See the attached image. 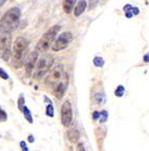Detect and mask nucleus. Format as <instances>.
Returning a JSON list of instances; mask_svg holds the SVG:
<instances>
[{"label":"nucleus","instance_id":"obj_1","mask_svg":"<svg viewBox=\"0 0 149 151\" xmlns=\"http://www.w3.org/2000/svg\"><path fill=\"white\" fill-rule=\"evenodd\" d=\"M20 10L18 8H13L4 13L0 20V32L1 33H12L18 28L20 20Z\"/></svg>","mask_w":149,"mask_h":151},{"label":"nucleus","instance_id":"obj_2","mask_svg":"<svg viewBox=\"0 0 149 151\" xmlns=\"http://www.w3.org/2000/svg\"><path fill=\"white\" fill-rule=\"evenodd\" d=\"M60 25H54L52 28H50V30H47L44 33V35L41 37V39L39 40V42L37 43V51L44 53L46 52L50 47L52 45L53 41L55 39V37L57 36L58 32L60 31Z\"/></svg>","mask_w":149,"mask_h":151},{"label":"nucleus","instance_id":"obj_3","mask_svg":"<svg viewBox=\"0 0 149 151\" xmlns=\"http://www.w3.org/2000/svg\"><path fill=\"white\" fill-rule=\"evenodd\" d=\"M52 65H53L52 56L44 55L41 58H39V60H37V63H36V69H35V73H34V77H35L36 79L42 78L43 76L50 71Z\"/></svg>","mask_w":149,"mask_h":151},{"label":"nucleus","instance_id":"obj_4","mask_svg":"<svg viewBox=\"0 0 149 151\" xmlns=\"http://www.w3.org/2000/svg\"><path fill=\"white\" fill-rule=\"evenodd\" d=\"M11 45H12V35L11 33H1L0 35V52L4 60L8 61L11 55Z\"/></svg>","mask_w":149,"mask_h":151},{"label":"nucleus","instance_id":"obj_5","mask_svg":"<svg viewBox=\"0 0 149 151\" xmlns=\"http://www.w3.org/2000/svg\"><path fill=\"white\" fill-rule=\"evenodd\" d=\"M62 77H63V67L62 65H57L53 70L50 71L48 75L45 78V85L47 87H50V88H54L61 81Z\"/></svg>","mask_w":149,"mask_h":151},{"label":"nucleus","instance_id":"obj_6","mask_svg":"<svg viewBox=\"0 0 149 151\" xmlns=\"http://www.w3.org/2000/svg\"><path fill=\"white\" fill-rule=\"evenodd\" d=\"M72 40V33L64 32V33H62V34H60L59 37L56 39V41L54 42V45H53V47H52L53 51L58 52V51L64 50V49H66L67 47L70 45Z\"/></svg>","mask_w":149,"mask_h":151},{"label":"nucleus","instance_id":"obj_7","mask_svg":"<svg viewBox=\"0 0 149 151\" xmlns=\"http://www.w3.org/2000/svg\"><path fill=\"white\" fill-rule=\"evenodd\" d=\"M28 48V40L24 37H18L13 45V52H14V57L17 60H20L23 57L25 50Z\"/></svg>","mask_w":149,"mask_h":151},{"label":"nucleus","instance_id":"obj_8","mask_svg":"<svg viewBox=\"0 0 149 151\" xmlns=\"http://www.w3.org/2000/svg\"><path fill=\"white\" fill-rule=\"evenodd\" d=\"M72 121V105L68 101H65L61 108V122L64 127H68Z\"/></svg>","mask_w":149,"mask_h":151},{"label":"nucleus","instance_id":"obj_9","mask_svg":"<svg viewBox=\"0 0 149 151\" xmlns=\"http://www.w3.org/2000/svg\"><path fill=\"white\" fill-rule=\"evenodd\" d=\"M67 76H64V77L61 78V81L56 85L55 89H54V94H55L56 98L58 99H61V98L64 96L65 91L67 89Z\"/></svg>","mask_w":149,"mask_h":151},{"label":"nucleus","instance_id":"obj_10","mask_svg":"<svg viewBox=\"0 0 149 151\" xmlns=\"http://www.w3.org/2000/svg\"><path fill=\"white\" fill-rule=\"evenodd\" d=\"M38 60V53L37 52H33L28 55V59L25 61V70H26V73H31L33 70H34V67L36 65Z\"/></svg>","mask_w":149,"mask_h":151},{"label":"nucleus","instance_id":"obj_11","mask_svg":"<svg viewBox=\"0 0 149 151\" xmlns=\"http://www.w3.org/2000/svg\"><path fill=\"white\" fill-rule=\"evenodd\" d=\"M86 1L85 0H80L78 4L76 5V8H74V15L76 17H79L80 15H82L84 11L86 10Z\"/></svg>","mask_w":149,"mask_h":151},{"label":"nucleus","instance_id":"obj_12","mask_svg":"<svg viewBox=\"0 0 149 151\" xmlns=\"http://www.w3.org/2000/svg\"><path fill=\"white\" fill-rule=\"evenodd\" d=\"M67 137H68V141H70L72 144L77 143V142L79 141V139H80L79 131H78L76 128L70 129V130L67 132Z\"/></svg>","mask_w":149,"mask_h":151},{"label":"nucleus","instance_id":"obj_13","mask_svg":"<svg viewBox=\"0 0 149 151\" xmlns=\"http://www.w3.org/2000/svg\"><path fill=\"white\" fill-rule=\"evenodd\" d=\"M74 5V0H64L63 1V10L66 14H70Z\"/></svg>","mask_w":149,"mask_h":151},{"label":"nucleus","instance_id":"obj_14","mask_svg":"<svg viewBox=\"0 0 149 151\" xmlns=\"http://www.w3.org/2000/svg\"><path fill=\"white\" fill-rule=\"evenodd\" d=\"M22 112H23V115H24V119H26V121H28L30 124H33V122H34V121H33V116H32V113H31L30 109H28V107L24 106Z\"/></svg>","mask_w":149,"mask_h":151},{"label":"nucleus","instance_id":"obj_15","mask_svg":"<svg viewBox=\"0 0 149 151\" xmlns=\"http://www.w3.org/2000/svg\"><path fill=\"white\" fill-rule=\"evenodd\" d=\"M107 119H108V113H107V111L103 110L100 112V117L98 121L100 122V123H105V122L107 121Z\"/></svg>","mask_w":149,"mask_h":151},{"label":"nucleus","instance_id":"obj_16","mask_svg":"<svg viewBox=\"0 0 149 151\" xmlns=\"http://www.w3.org/2000/svg\"><path fill=\"white\" fill-rule=\"evenodd\" d=\"M124 92H125V88L120 85V86L116 89V91H114V95L118 96V97H122V96L124 95Z\"/></svg>","mask_w":149,"mask_h":151},{"label":"nucleus","instance_id":"obj_17","mask_svg":"<svg viewBox=\"0 0 149 151\" xmlns=\"http://www.w3.org/2000/svg\"><path fill=\"white\" fill-rule=\"evenodd\" d=\"M94 65L96 67H103L104 65V59L102 57H96L94 59Z\"/></svg>","mask_w":149,"mask_h":151},{"label":"nucleus","instance_id":"obj_18","mask_svg":"<svg viewBox=\"0 0 149 151\" xmlns=\"http://www.w3.org/2000/svg\"><path fill=\"white\" fill-rule=\"evenodd\" d=\"M46 115L50 116V117H53L54 116V108H53L52 103H50L46 107Z\"/></svg>","mask_w":149,"mask_h":151},{"label":"nucleus","instance_id":"obj_19","mask_svg":"<svg viewBox=\"0 0 149 151\" xmlns=\"http://www.w3.org/2000/svg\"><path fill=\"white\" fill-rule=\"evenodd\" d=\"M24 97H23V95L21 94V95L19 96V99H18V108H19V110L22 111L23 108H24Z\"/></svg>","mask_w":149,"mask_h":151},{"label":"nucleus","instance_id":"obj_20","mask_svg":"<svg viewBox=\"0 0 149 151\" xmlns=\"http://www.w3.org/2000/svg\"><path fill=\"white\" fill-rule=\"evenodd\" d=\"M8 119V114L5 113V111L0 108V122H5Z\"/></svg>","mask_w":149,"mask_h":151},{"label":"nucleus","instance_id":"obj_21","mask_svg":"<svg viewBox=\"0 0 149 151\" xmlns=\"http://www.w3.org/2000/svg\"><path fill=\"white\" fill-rule=\"evenodd\" d=\"M0 77L2 78V79H5V81L9 79V74L6 73L2 68H0Z\"/></svg>","mask_w":149,"mask_h":151},{"label":"nucleus","instance_id":"obj_22","mask_svg":"<svg viewBox=\"0 0 149 151\" xmlns=\"http://www.w3.org/2000/svg\"><path fill=\"white\" fill-rule=\"evenodd\" d=\"M20 147H21V150H22V151H30V149L28 148V146H26V143H25L24 141L20 142Z\"/></svg>","mask_w":149,"mask_h":151},{"label":"nucleus","instance_id":"obj_23","mask_svg":"<svg viewBox=\"0 0 149 151\" xmlns=\"http://www.w3.org/2000/svg\"><path fill=\"white\" fill-rule=\"evenodd\" d=\"M76 151H86V150H85V148H84V145H83L82 143H80V144H78Z\"/></svg>","mask_w":149,"mask_h":151},{"label":"nucleus","instance_id":"obj_24","mask_svg":"<svg viewBox=\"0 0 149 151\" xmlns=\"http://www.w3.org/2000/svg\"><path fill=\"white\" fill-rule=\"evenodd\" d=\"M100 117V112L99 111H94V114H92V119H94V121H98Z\"/></svg>","mask_w":149,"mask_h":151},{"label":"nucleus","instance_id":"obj_25","mask_svg":"<svg viewBox=\"0 0 149 151\" xmlns=\"http://www.w3.org/2000/svg\"><path fill=\"white\" fill-rule=\"evenodd\" d=\"M144 61L145 63H149V53L144 56Z\"/></svg>","mask_w":149,"mask_h":151},{"label":"nucleus","instance_id":"obj_26","mask_svg":"<svg viewBox=\"0 0 149 151\" xmlns=\"http://www.w3.org/2000/svg\"><path fill=\"white\" fill-rule=\"evenodd\" d=\"M34 141H35V139H34V136H33V135H30V136H28V142H31V143H34Z\"/></svg>","mask_w":149,"mask_h":151},{"label":"nucleus","instance_id":"obj_27","mask_svg":"<svg viewBox=\"0 0 149 151\" xmlns=\"http://www.w3.org/2000/svg\"><path fill=\"white\" fill-rule=\"evenodd\" d=\"M5 1H6V0H0V8H2V5L5 3Z\"/></svg>","mask_w":149,"mask_h":151}]
</instances>
